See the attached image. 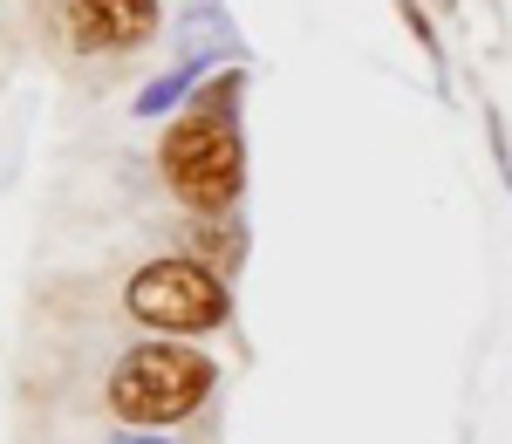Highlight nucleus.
I'll use <instances>...</instances> for the list:
<instances>
[{"label": "nucleus", "instance_id": "obj_1", "mask_svg": "<svg viewBox=\"0 0 512 444\" xmlns=\"http://www.w3.org/2000/svg\"><path fill=\"white\" fill-rule=\"evenodd\" d=\"M212 383H219V369L205 363L198 349H185V342H144V349H130L117 363L110 404L130 424H178V417H192L212 397Z\"/></svg>", "mask_w": 512, "mask_h": 444}, {"label": "nucleus", "instance_id": "obj_2", "mask_svg": "<svg viewBox=\"0 0 512 444\" xmlns=\"http://www.w3.org/2000/svg\"><path fill=\"white\" fill-rule=\"evenodd\" d=\"M164 178H171V192L192 205V212H219V205L239 199V137L233 123L205 117V110H185V117L164 130Z\"/></svg>", "mask_w": 512, "mask_h": 444}, {"label": "nucleus", "instance_id": "obj_3", "mask_svg": "<svg viewBox=\"0 0 512 444\" xmlns=\"http://www.w3.org/2000/svg\"><path fill=\"white\" fill-rule=\"evenodd\" d=\"M123 301H130V315L144 328H171V335L226 322V281L205 260H151L123 287Z\"/></svg>", "mask_w": 512, "mask_h": 444}, {"label": "nucleus", "instance_id": "obj_4", "mask_svg": "<svg viewBox=\"0 0 512 444\" xmlns=\"http://www.w3.org/2000/svg\"><path fill=\"white\" fill-rule=\"evenodd\" d=\"M151 28H158V0H69V35L96 55L137 48Z\"/></svg>", "mask_w": 512, "mask_h": 444}, {"label": "nucleus", "instance_id": "obj_5", "mask_svg": "<svg viewBox=\"0 0 512 444\" xmlns=\"http://www.w3.org/2000/svg\"><path fill=\"white\" fill-rule=\"evenodd\" d=\"M444 7H451V0H444Z\"/></svg>", "mask_w": 512, "mask_h": 444}]
</instances>
